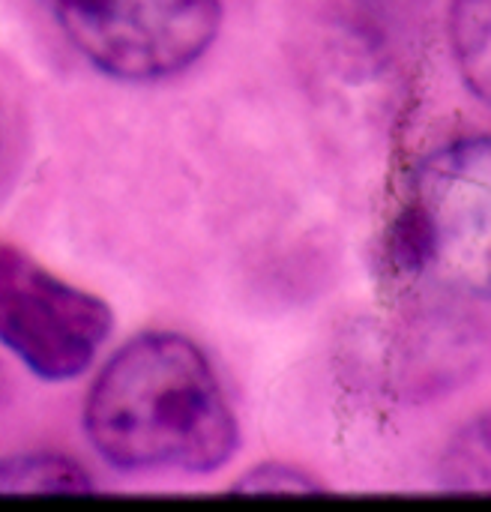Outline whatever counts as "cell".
I'll use <instances>...</instances> for the list:
<instances>
[{
  "mask_svg": "<svg viewBox=\"0 0 491 512\" xmlns=\"http://www.w3.org/2000/svg\"><path fill=\"white\" fill-rule=\"evenodd\" d=\"M450 45L468 90L486 102L491 87V0L450 3Z\"/></svg>",
  "mask_w": 491,
  "mask_h": 512,
  "instance_id": "8992f818",
  "label": "cell"
},
{
  "mask_svg": "<svg viewBox=\"0 0 491 512\" xmlns=\"http://www.w3.org/2000/svg\"><path fill=\"white\" fill-rule=\"evenodd\" d=\"M90 447L129 474H213L240 426L207 354L183 333L147 330L102 366L84 402Z\"/></svg>",
  "mask_w": 491,
  "mask_h": 512,
  "instance_id": "6da1fadb",
  "label": "cell"
},
{
  "mask_svg": "<svg viewBox=\"0 0 491 512\" xmlns=\"http://www.w3.org/2000/svg\"><path fill=\"white\" fill-rule=\"evenodd\" d=\"M93 477L60 453H18L0 459V495H84Z\"/></svg>",
  "mask_w": 491,
  "mask_h": 512,
  "instance_id": "5b68a950",
  "label": "cell"
},
{
  "mask_svg": "<svg viewBox=\"0 0 491 512\" xmlns=\"http://www.w3.org/2000/svg\"><path fill=\"white\" fill-rule=\"evenodd\" d=\"M491 480L489 420L477 417L468 423L441 459V486L450 492H477L486 495Z\"/></svg>",
  "mask_w": 491,
  "mask_h": 512,
  "instance_id": "52a82bcc",
  "label": "cell"
},
{
  "mask_svg": "<svg viewBox=\"0 0 491 512\" xmlns=\"http://www.w3.org/2000/svg\"><path fill=\"white\" fill-rule=\"evenodd\" d=\"M45 6L93 69L132 84L183 75L222 30V0H45Z\"/></svg>",
  "mask_w": 491,
  "mask_h": 512,
  "instance_id": "3957f363",
  "label": "cell"
},
{
  "mask_svg": "<svg viewBox=\"0 0 491 512\" xmlns=\"http://www.w3.org/2000/svg\"><path fill=\"white\" fill-rule=\"evenodd\" d=\"M114 327L111 306L21 246L0 243V345L51 384L81 378Z\"/></svg>",
  "mask_w": 491,
  "mask_h": 512,
  "instance_id": "277c9868",
  "label": "cell"
},
{
  "mask_svg": "<svg viewBox=\"0 0 491 512\" xmlns=\"http://www.w3.org/2000/svg\"><path fill=\"white\" fill-rule=\"evenodd\" d=\"M491 147L465 135L429 153L390 228L387 255L402 282L477 303L489 297Z\"/></svg>",
  "mask_w": 491,
  "mask_h": 512,
  "instance_id": "7a4b0ae2",
  "label": "cell"
},
{
  "mask_svg": "<svg viewBox=\"0 0 491 512\" xmlns=\"http://www.w3.org/2000/svg\"><path fill=\"white\" fill-rule=\"evenodd\" d=\"M3 396H6V381H3V372H0V402H3Z\"/></svg>",
  "mask_w": 491,
  "mask_h": 512,
  "instance_id": "9c48e42d",
  "label": "cell"
},
{
  "mask_svg": "<svg viewBox=\"0 0 491 512\" xmlns=\"http://www.w3.org/2000/svg\"><path fill=\"white\" fill-rule=\"evenodd\" d=\"M234 495H318L324 492V486L294 468V465H282V462H264L252 471H246L234 486H231Z\"/></svg>",
  "mask_w": 491,
  "mask_h": 512,
  "instance_id": "ba28073f",
  "label": "cell"
}]
</instances>
